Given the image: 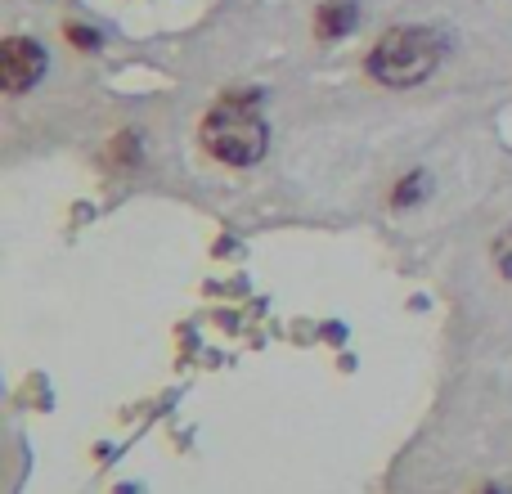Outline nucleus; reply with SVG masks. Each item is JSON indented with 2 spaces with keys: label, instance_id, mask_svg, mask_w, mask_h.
Segmentation results:
<instances>
[{
  "label": "nucleus",
  "instance_id": "8",
  "mask_svg": "<svg viewBox=\"0 0 512 494\" xmlns=\"http://www.w3.org/2000/svg\"><path fill=\"white\" fill-rule=\"evenodd\" d=\"M486 494H499V490H486Z\"/></svg>",
  "mask_w": 512,
  "mask_h": 494
},
{
  "label": "nucleus",
  "instance_id": "1",
  "mask_svg": "<svg viewBox=\"0 0 512 494\" xmlns=\"http://www.w3.org/2000/svg\"><path fill=\"white\" fill-rule=\"evenodd\" d=\"M261 95L256 90H230L212 113L203 117V149L212 153L225 167H252L261 162L265 144H270V131H265L261 113H256Z\"/></svg>",
  "mask_w": 512,
  "mask_h": 494
},
{
  "label": "nucleus",
  "instance_id": "5",
  "mask_svg": "<svg viewBox=\"0 0 512 494\" xmlns=\"http://www.w3.org/2000/svg\"><path fill=\"white\" fill-rule=\"evenodd\" d=\"M418 189H423V171H414V176H409L405 185L391 194V203H396V207H414L418 203Z\"/></svg>",
  "mask_w": 512,
  "mask_h": 494
},
{
  "label": "nucleus",
  "instance_id": "6",
  "mask_svg": "<svg viewBox=\"0 0 512 494\" xmlns=\"http://www.w3.org/2000/svg\"><path fill=\"white\" fill-rule=\"evenodd\" d=\"M495 265H499V274H504V279H512V230L495 243Z\"/></svg>",
  "mask_w": 512,
  "mask_h": 494
},
{
  "label": "nucleus",
  "instance_id": "7",
  "mask_svg": "<svg viewBox=\"0 0 512 494\" xmlns=\"http://www.w3.org/2000/svg\"><path fill=\"white\" fill-rule=\"evenodd\" d=\"M68 41H72V45H81V50H95L99 36L90 32V27H77V23H72V27H68Z\"/></svg>",
  "mask_w": 512,
  "mask_h": 494
},
{
  "label": "nucleus",
  "instance_id": "2",
  "mask_svg": "<svg viewBox=\"0 0 512 494\" xmlns=\"http://www.w3.org/2000/svg\"><path fill=\"white\" fill-rule=\"evenodd\" d=\"M441 54L445 41L432 27H391L369 54V77L391 90L418 86V81H427L441 68Z\"/></svg>",
  "mask_w": 512,
  "mask_h": 494
},
{
  "label": "nucleus",
  "instance_id": "3",
  "mask_svg": "<svg viewBox=\"0 0 512 494\" xmlns=\"http://www.w3.org/2000/svg\"><path fill=\"white\" fill-rule=\"evenodd\" d=\"M45 72V50L32 41V36H5L0 45V86L9 95H23L27 86H36Z\"/></svg>",
  "mask_w": 512,
  "mask_h": 494
},
{
  "label": "nucleus",
  "instance_id": "4",
  "mask_svg": "<svg viewBox=\"0 0 512 494\" xmlns=\"http://www.w3.org/2000/svg\"><path fill=\"white\" fill-rule=\"evenodd\" d=\"M351 27H355V5L351 0H333V5L319 9V23H315L319 41H337V36H346Z\"/></svg>",
  "mask_w": 512,
  "mask_h": 494
}]
</instances>
